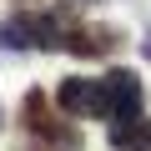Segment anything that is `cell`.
<instances>
[{"label": "cell", "mask_w": 151, "mask_h": 151, "mask_svg": "<svg viewBox=\"0 0 151 151\" xmlns=\"http://www.w3.org/2000/svg\"><path fill=\"white\" fill-rule=\"evenodd\" d=\"M55 106H60L65 116H106V121H111L101 81H86V76H65V81L55 86Z\"/></svg>", "instance_id": "cell-1"}, {"label": "cell", "mask_w": 151, "mask_h": 151, "mask_svg": "<svg viewBox=\"0 0 151 151\" xmlns=\"http://www.w3.org/2000/svg\"><path fill=\"white\" fill-rule=\"evenodd\" d=\"M101 91H106V111H111V121H116V116L141 111V101H146L141 76H136V70H126V65H111V70L101 76Z\"/></svg>", "instance_id": "cell-2"}, {"label": "cell", "mask_w": 151, "mask_h": 151, "mask_svg": "<svg viewBox=\"0 0 151 151\" xmlns=\"http://www.w3.org/2000/svg\"><path fill=\"white\" fill-rule=\"evenodd\" d=\"M121 40L126 35L116 25H76V30H65V50L81 55V60H106V55L121 50Z\"/></svg>", "instance_id": "cell-3"}, {"label": "cell", "mask_w": 151, "mask_h": 151, "mask_svg": "<svg viewBox=\"0 0 151 151\" xmlns=\"http://www.w3.org/2000/svg\"><path fill=\"white\" fill-rule=\"evenodd\" d=\"M111 151H151V121L141 111L111 121Z\"/></svg>", "instance_id": "cell-4"}, {"label": "cell", "mask_w": 151, "mask_h": 151, "mask_svg": "<svg viewBox=\"0 0 151 151\" xmlns=\"http://www.w3.org/2000/svg\"><path fill=\"white\" fill-rule=\"evenodd\" d=\"M30 136H40L50 151H81V131H70V126L55 121V116H45L40 126H30Z\"/></svg>", "instance_id": "cell-5"}, {"label": "cell", "mask_w": 151, "mask_h": 151, "mask_svg": "<svg viewBox=\"0 0 151 151\" xmlns=\"http://www.w3.org/2000/svg\"><path fill=\"white\" fill-rule=\"evenodd\" d=\"M0 50H25V35L15 20H0Z\"/></svg>", "instance_id": "cell-6"}, {"label": "cell", "mask_w": 151, "mask_h": 151, "mask_svg": "<svg viewBox=\"0 0 151 151\" xmlns=\"http://www.w3.org/2000/svg\"><path fill=\"white\" fill-rule=\"evenodd\" d=\"M141 55H146V60H151V30H146V40H141Z\"/></svg>", "instance_id": "cell-7"}, {"label": "cell", "mask_w": 151, "mask_h": 151, "mask_svg": "<svg viewBox=\"0 0 151 151\" xmlns=\"http://www.w3.org/2000/svg\"><path fill=\"white\" fill-rule=\"evenodd\" d=\"M60 5H70V10H81V5H91V0H60Z\"/></svg>", "instance_id": "cell-8"}, {"label": "cell", "mask_w": 151, "mask_h": 151, "mask_svg": "<svg viewBox=\"0 0 151 151\" xmlns=\"http://www.w3.org/2000/svg\"><path fill=\"white\" fill-rule=\"evenodd\" d=\"M0 121H5V111H0Z\"/></svg>", "instance_id": "cell-9"}]
</instances>
